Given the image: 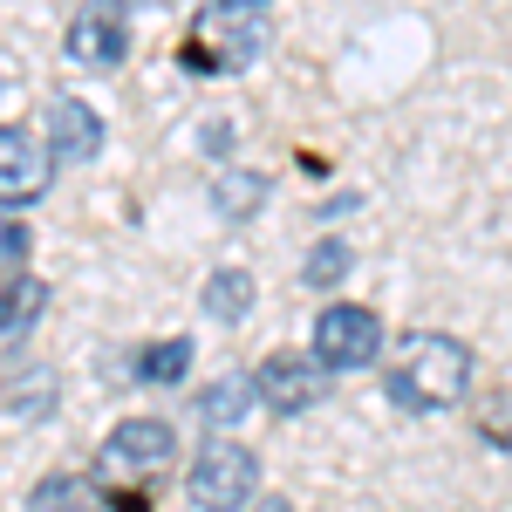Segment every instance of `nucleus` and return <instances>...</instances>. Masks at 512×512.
Returning a JSON list of instances; mask_svg holds the SVG:
<instances>
[{
  "label": "nucleus",
  "mask_w": 512,
  "mask_h": 512,
  "mask_svg": "<svg viewBox=\"0 0 512 512\" xmlns=\"http://www.w3.org/2000/svg\"><path fill=\"white\" fill-rule=\"evenodd\" d=\"M390 396L403 410H444L472 390V349L458 335H437V328H417L390 349Z\"/></svg>",
  "instance_id": "nucleus-1"
},
{
  "label": "nucleus",
  "mask_w": 512,
  "mask_h": 512,
  "mask_svg": "<svg viewBox=\"0 0 512 512\" xmlns=\"http://www.w3.org/2000/svg\"><path fill=\"white\" fill-rule=\"evenodd\" d=\"M171 458H178V437H171V424H158V417H130V424H117V431L103 437L96 472L110 478V492H117L123 512H151L144 485H158V478L171 472Z\"/></svg>",
  "instance_id": "nucleus-2"
},
{
  "label": "nucleus",
  "mask_w": 512,
  "mask_h": 512,
  "mask_svg": "<svg viewBox=\"0 0 512 512\" xmlns=\"http://www.w3.org/2000/svg\"><path fill=\"white\" fill-rule=\"evenodd\" d=\"M185 492H192L198 512H239L260 492V458L246 444H233V437H212V444H198L192 472H185Z\"/></svg>",
  "instance_id": "nucleus-3"
},
{
  "label": "nucleus",
  "mask_w": 512,
  "mask_h": 512,
  "mask_svg": "<svg viewBox=\"0 0 512 512\" xmlns=\"http://www.w3.org/2000/svg\"><path fill=\"white\" fill-rule=\"evenodd\" d=\"M328 362L315 349H274L260 369H253V383H260V403L274 410V417H301V410H315L321 396H328Z\"/></svg>",
  "instance_id": "nucleus-4"
},
{
  "label": "nucleus",
  "mask_w": 512,
  "mask_h": 512,
  "mask_svg": "<svg viewBox=\"0 0 512 512\" xmlns=\"http://www.w3.org/2000/svg\"><path fill=\"white\" fill-rule=\"evenodd\" d=\"M315 355L342 376V369H369L383 355V315L355 308V301H328L315 315Z\"/></svg>",
  "instance_id": "nucleus-5"
},
{
  "label": "nucleus",
  "mask_w": 512,
  "mask_h": 512,
  "mask_svg": "<svg viewBox=\"0 0 512 512\" xmlns=\"http://www.w3.org/2000/svg\"><path fill=\"white\" fill-rule=\"evenodd\" d=\"M55 144L28 123H0V205H35L55 178Z\"/></svg>",
  "instance_id": "nucleus-6"
},
{
  "label": "nucleus",
  "mask_w": 512,
  "mask_h": 512,
  "mask_svg": "<svg viewBox=\"0 0 512 512\" xmlns=\"http://www.w3.org/2000/svg\"><path fill=\"white\" fill-rule=\"evenodd\" d=\"M260 21L253 14H212V21H198V35L185 41V69H198V76H233V69H246L253 55H260Z\"/></svg>",
  "instance_id": "nucleus-7"
},
{
  "label": "nucleus",
  "mask_w": 512,
  "mask_h": 512,
  "mask_svg": "<svg viewBox=\"0 0 512 512\" xmlns=\"http://www.w3.org/2000/svg\"><path fill=\"white\" fill-rule=\"evenodd\" d=\"M69 62L76 69H117L123 55H130V28H123V7L117 0H89L76 21H69Z\"/></svg>",
  "instance_id": "nucleus-8"
},
{
  "label": "nucleus",
  "mask_w": 512,
  "mask_h": 512,
  "mask_svg": "<svg viewBox=\"0 0 512 512\" xmlns=\"http://www.w3.org/2000/svg\"><path fill=\"white\" fill-rule=\"evenodd\" d=\"M41 130H48V144H55V158H62V164H89L96 151H103V117H96L82 96H55Z\"/></svg>",
  "instance_id": "nucleus-9"
},
{
  "label": "nucleus",
  "mask_w": 512,
  "mask_h": 512,
  "mask_svg": "<svg viewBox=\"0 0 512 512\" xmlns=\"http://www.w3.org/2000/svg\"><path fill=\"white\" fill-rule=\"evenodd\" d=\"M41 315H48V280L14 274L7 287H0V355L21 349V342H28V328H35Z\"/></svg>",
  "instance_id": "nucleus-10"
},
{
  "label": "nucleus",
  "mask_w": 512,
  "mask_h": 512,
  "mask_svg": "<svg viewBox=\"0 0 512 512\" xmlns=\"http://www.w3.org/2000/svg\"><path fill=\"white\" fill-rule=\"evenodd\" d=\"M21 512H103V492H96L82 472H48L35 492H28Z\"/></svg>",
  "instance_id": "nucleus-11"
},
{
  "label": "nucleus",
  "mask_w": 512,
  "mask_h": 512,
  "mask_svg": "<svg viewBox=\"0 0 512 512\" xmlns=\"http://www.w3.org/2000/svg\"><path fill=\"white\" fill-rule=\"evenodd\" d=\"M253 396H260V383H253V376H239V369H226L219 383H205V390H198V417H205V424H239V417L253 410Z\"/></svg>",
  "instance_id": "nucleus-12"
},
{
  "label": "nucleus",
  "mask_w": 512,
  "mask_h": 512,
  "mask_svg": "<svg viewBox=\"0 0 512 512\" xmlns=\"http://www.w3.org/2000/svg\"><path fill=\"white\" fill-rule=\"evenodd\" d=\"M205 315L212 321H246L253 315V274L246 267H219L205 280Z\"/></svg>",
  "instance_id": "nucleus-13"
},
{
  "label": "nucleus",
  "mask_w": 512,
  "mask_h": 512,
  "mask_svg": "<svg viewBox=\"0 0 512 512\" xmlns=\"http://www.w3.org/2000/svg\"><path fill=\"white\" fill-rule=\"evenodd\" d=\"M185 369H192V342H185V335H171V342H151V349L137 355V376H144V383H178Z\"/></svg>",
  "instance_id": "nucleus-14"
},
{
  "label": "nucleus",
  "mask_w": 512,
  "mask_h": 512,
  "mask_svg": "<svg viewBox=\"0 0 512 512\" xmlns=\"http://www.w3.org/2000/svg\"><path fill=\"white\" fill-rule=\"evenodd\" d=\"M342 274H349V246L342 239H321L315 253H308V287H335Z\"/></svg>",
  "instance_id": "nucleus-15"
},
{
  "label": "nucleus",
  "mask_w": 512,
  "mask_h": 512,
  "mask_svg": "<svg viewBox=\"0 0 512 512\" xmlns=\"http://www.w3.org/2000/svg\"><path fill=\"white\" fill-rule=\"evenodd\" d=\"M21 260H28V233H21V226H7V233H0V274H14Z\"/></svg>",
  "instance_id": "nucleus-16"
},
{
  "label": "nucleus",
  "mask_w": 512,
  "mask_h": 512,
  "mask_svg": "<svg viewBox=\"0 0 512 512\" xmlns=\"http://www.w3.org/2000/svg\"><path fill=\"white\" fill-rule=\"evenodd\" d=\"M219 7H226V14H260L267 0H219Z\"/></svg>",
  "instance_id": "nucleus-17"
},
{
  "label": "nucleus",
  "mask_w": 512,
  "mask_h": 512,
  "mask_svg": "<svg viewBox=\"0 0 512 512\" xmlns=\"http://www.w3.org/2000/svg\"><path fill=\"white\" fill-rule=\"evenodd\" d=\"M253 512H294V506H287V499H267V506H253Z\"/></svg>",
  "instance_id": "nucleus-18"
}]
</instances>
